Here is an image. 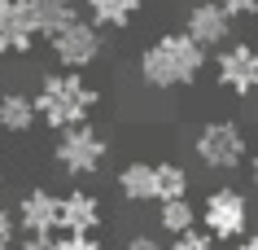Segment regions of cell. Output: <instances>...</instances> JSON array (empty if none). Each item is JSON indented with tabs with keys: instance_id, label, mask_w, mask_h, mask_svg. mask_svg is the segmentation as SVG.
<instances>
[{
	"instance_id": "6da1fadb",
	"label": "cell",
	"mask_w": 258,
	"mask_h": 250,
	"mask_svg": "<svg viewBox=\"0 0 258 250\" xmlns=\"http://www.w3.org/2000/svg\"><path fill=\"white\" fill-rule=\"evenodd\" d=\"M206 66H210V53L192 35H184V31H162V35H153L140 48L136 79L149 92H179V88H192V83L202 79Z\"/></svg>"
},
{
	"instance_id": "7a4b0ae2",
	"label": "cell",
	"mask_w": 258,
	"mask_h": 250,
	"mask_svg": "<svg viewBox=\"0 0 258 250\" xmlns=\"http://www.w3.org/2000/svg\"><path fill=\"white\" fill-rule=\"evenodd\" d=\"M31 97H35V114H40L44 127L66 132V127L88 123V119L96 114V106H101V88H96L83 70H48Z\"/></svg>"
},
{
	"instance_id": "3957f363",
	"label": "cell",
	"mask_w": 258,
	"mask_h": 250,
	"mask_svg": "<svg viewBox=\"0 0 258 250\" xmlns=\"http://www.w3.org/2000/svg\"><path fill=\"white\" fill-rule=\"evenodd\" d=\"M53 163H57L61 176H70V180H92V176H101L105 163H109V136L92 123V119H88V123H75V127H66V132H57Z\"/></svg>"
},
{
	"instance_id": "277c9868",
	"label": "cell",
	"mask_w": 258,
	"mask_h": 250,
	"mask_svg": "<svg viewBox=\"0 0 258 250\" xmlns=\"http://www.w3.org/2000/svg\"><path fill=\"white\" fill-rule=\"evenodd\" d=\"M192 158L206 171L228 176V171L245 167V158H249V136H245V127L236 119H206L192 132Z\"/></svg>"
},
{
	"instance_id": "5b68a950",
	"label": "cell",
	"mask_w": 258,
	"mask_h": 250,
	"mask_svg": "<svg viewBox=\"0 0 258 250\" xmlns=\"http://www.w3.org/2000/svg\"><path fill=\"white\" fill-rule=\"evenodd\" d=\"M197 224L215 237L219 246L236 241V237L249 233V197L236 184H215V189H206L202 207H197Z\"/></svg>"
},
{
	"instance_id": "8992f818",
	"label": "cell",
	"mask_w": 258,
	"mask_h": 250,
	"mask_svg": "<svg viewBox=\"0 0 258 250\" xmlns=\"http://www.w3.org/2000/svg\"><path fill=\"white\" fill-rule=\"evenodd\" d=\"M210 70H215V83L223 92H232V97H241V101L254 97L258 92V44L228 40L223 48H215Z\"/></svg>"
},
{
	"instance_id": "52a82bcc",
	"label": "cell",
	"mask_w": 258,
	"mask_h": 250,
	"mask_svg": "<svg viewBox=\"0 0 258 250\" xmlns=\"http://www.w3.org/2000/svg\"><path fill=\"white\" fill-rule=\"evenodd\" d=\"M48 53L61 70H88L105 53V31H96L88 18H75L57 35H48Z\"/></svg>"
},
{
	"instance_id": "ba28073f",
	"label": "cell",
	"mask_w": 258,
	"mask_h": 250,
	"mask_svg": "<svg viewBox=\"0 0 258 250\" xmlns=\"http://www.w3.org/2000/svg\"><path fill=\"white\" fill-rule=\"evenodd\" d=\"M184 35H192L206 53H215V48H223L232 40V18L219 9L215 0H197L184 14Z\"/></svg>"
},
{
	"instance_id": "9c48e42d",
	"label": "cell",
	"mask_w": 258,
	"mask_h": 250,
	"mask_svg": "<svg viewBox=\"0 0 258 250\" xmlns=\"http://www.w3.org/2000/svg\"><path fill=\"white\" fill-rule=\"evenodd\" d=\"M14 215H18V228L22 233H57V220H61V193L53 189H27V193L14 202Z\"/></svg>"
},
{
	"instance_id": "30bf717a",
	"label": "cell",
	"mask_w": 258,
	"mask_h": 250,
	"mask_svg": "<svg viewBox=\"0 0 258 250\" xmlns=\"http://www.w3.org/2000/svg\"><path fill=\"white\" fill-rule=\"evenodd\" d=\"M40 31H35V18H31L27 0H9L0 5V57H22L35 48Z\"/></svg>"
},
{
	"instance_id": "8fae6325",
	"label": "cell",
	"mask_w": 258,
	"mask_h": 250,
	"mask_svg": "<svg viewBox=\"0 0 258 250\" xmlns=\"http://www.w3.org/2000/svg\"><path fill=\"white\" fill-rule=\"evenodd\" d=\"M105 224V207L92 189H70L61 193V220H57V233H101Z\"/></svg>"
},
{
	"instance_id": "7c38bea8",
	"label": "cell",
	"mask_w": 258,
	"mask_h": 250,
	"mask_svg": "<svg viewBox=\"0 0 258 250\" xmlns=\"http://www.w3.org/2000/svg\"><path fill=\"white\" fill-rule=\"evenodd\" d=\"M114 189H118L122 202L132 207H153L158 202V189H153V163L149 158H132L114 171Z\"/></svg>"
},
{
	"instance_id": "4fadbf2b",
	"label": "cell",
	"mask_w": 258,
	"mask_h": 250,
	"mask_svg": "<svg viewBox=\"0 0 258 250\" xmlns=\"http://www.w3.org/2000/svg\"><path fill=\"white\" fill-rule=\"evenodd\" d=\"M79 9L96 31H127L145 14V0H79Z\"/></svg>"
},
{
	"instance_id": "5bb4252c",
	"label": "cell",
	"mask_w": 258,
	"mask_h": 250,
	"mask_svg": "<svg viewBox=\"0 0 258 250\" xmlns=\"http://www.w3.org/2000/svg\"><path fill=\"white\" fill-rule=\"evenodd\" d=\"M35 123H40V114H35V97L22 92V88H5V92H0V132H9V136H27Z\"/></svg>"
},
{
	"instance_id": "9a60e30c",
	"label": "cell",
	"mask_w": 258,
	"mask_h": 250,
	"mask_svg": "<svg viewBox=\"0 0 258 250\" xmlns=\"http://www.w3.org/2000/svg\"><path fill=\"white\" fill-rule=\"evenodd\" d=\"M27 9H31V18H35V31H40V40H48V35H57L66 22L83 18L79 0H27Z\"/></svg>"
},
{
	"instance_id": "2e32d148",
	"label": "cell",
	"mask_w": 258,
	"mask_h": 250,
	"mask_svg": "<svg viewBox=\"0 0 258 250\" xmlns=\"http://www.w3.org/2000/svg\"><path fill=\"white\" fill-rule=\"evenodd\" d=\"M153 189H158V202H171V197H188V189H192L188 167L175 163V158H158V163H153ZM158 202H153V207H158Z\"/></svg>"
},
{
	"instance_id": "e0dca14e",
	"label": "cell",
	"mask_w": 258,
	"mask_h": 250,
	"mask_svg": "<svg viewBox=\"0 0 258 250\" xmlns=\"http://www.w3.org/2000/svg\"><path fill=\"white\" fill-rule=\"evenodd\" d=\"M158 228H162L166 237L184 233V228H197V207H192L188 197H171V202H158Z\"/></svg>"
},
{
	"instance_id": "ac0fdd59",
	"label": "cell",
	"mask_w": 258,
	"mask_h": 250,
	"mask_svg": "<svg viewBox=\"0 0 258 250\" xmlns=\"http://www.w3.org/2000/svg\"><path fill=\"white\" fill-rule=\"evenodd\" d=\"M166 250H219V241L206 233L202 224H197V228H184V233H175Z\"/></svg>"
},
{
	"instance_id": "d6986e66",
	"label": "cell",
	"mask_w": 258,
	"mask_h": 250,
	"mask_svg": "<svg viewBox=\"0 0 258 250\" xmlns=\"http://www.w3.org/2000/svg\"><path fill=\"white\" fill-rule=\"evenodd\" d=\"M18 237H22V228H18L14 207H0V250H18Z\"/></svg>"
},
{
	"instance_id": "ffe728a7",
	"label": "cell",
	"mask_w": 258,
	"mask_h": 250,
	"mask_svg": "<svg viewBox=\"0 0 258 250\" xmlns=\"http://www.w3.org/2000/svg\"><path fill=\"white\" fill-rule=\"evenodd\" d=\"M57 250H105L96 233H57Z\"/></svg>"
},
{
	"instance_id": "44dd1931",
	"label": "cell",
	"mask_w": 258,
	"mask_h": 250,
	"mask_svg": "<svg viewBox=\"0 0 258 250\" xmlns=\"http://www.w3.org/2000/svg\"><path fill=\"white\" fill-rule=\"evenodd\" d=\"M219 9L236 22V18H258V0H215Z\"/></svg>"
},
{
	"instance_id": "7402d4cb",
	"label": "cell",
	"mask_w": 258,
	"mask_h": 250,
	"mask_svg": "<svg viewBox=\"0 0 258 250\" xmlns=\"http://www.w3.org/2000/svg\"><path fill=\"white\" fill-rule=\"evenodd\" d=\"M18 250H57V233H22Z\"/></svg>"
},
{
	"instance_id": "603a6c76",
	"label": "cell",
	"mask_w": 258,
	"mask_h": 250,
	"mask_svg": "<svg viewBox=\"0 0 258 250\" xmlns=\"http://www.w3.org/2000/svg\"><path fill=\"white\" fill-rule=\"evenodd\" d=\"M122 250H166V246H162V237H153V233H132L122 241Z\"/></svg>"
},
{
	"instance_id": "cb8c5ba5",
	"label": "cell",
	"mask_w": 258,
	"mask_h": 250,
	"mask_svg": "<svg viewBox=\"0 0 258 250\" xmlns=\"http://www.w3.org/2000/svg\"><path fill=\"white\" fill-rule=\"evenodd\" d=\"M232 250H258V233H245V237H236V241H232Z\"/></svg>"
},
{
	"instance_id": "d4e9b609",
	"label": "cell",
	"mask_w": 258,
	"mask_h": 250,
	"mask_svg": "<svg viewBox=\"0 0 258 250\" xmlns=\"http://www.w3.org/2000/svg\"><path fill=\"white\" fill-rule=\"evenodd\" d=\"M249 184H254V193H258V149L249 154Z\"/></svg>"
},
{
	"instance_id": "484cf974",
	"label": "cell",
	"mask_w": 258,
	"mask_h": 250,
	"mask_svg": "<svg viewBox=\"0 0 258 250\" xmlns=\"http://www.w3.org/2000/svg\"><path fill=\"white\" fill-rule=\"evenodd\" d=\"M0 180H5V154H0Z\"/></svg>"
},
{
	"instance_id": "4316f807",
	"label": "cell",
	"mask_w": 258,
	"mask_h": 250,
	"mask_svg": "<svg viewBox=\"0 0 258 250\" xmlns=\"http://www.w3.org/2000/svg\"><path fill=\"white\" fill-rule=\"evenodd\" d=\"M0 5H9V0H0Z\"/></svg>"
}]
</instances>
